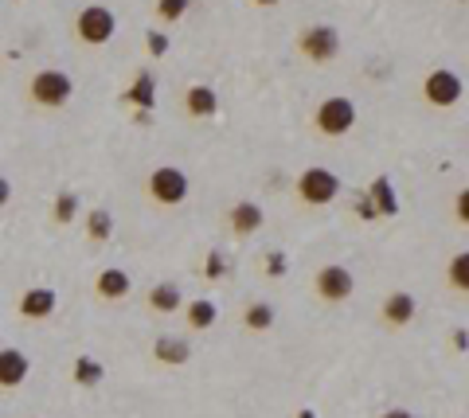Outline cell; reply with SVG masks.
<instances>
[{"mask_svg": "<svg viewBox=\"0 0 469 418\" xmlns=\"http://www.w3.org/2000/svg\"><path fill=\"white\" fill-rule=\"evenodd\" d=\"M28 98L36 106H44V110H63V106L74 98V79L67 71H59V67H44V71L31 74Z\"/></svg>", "mask_w": 469, "mask_h": 418, "instance_id": "1", "label": "cell"}, {"mask_svg": "<svg viewBox=\"0 0 469 418\" xmlns=\"http://www.w3.org/2000/svg\"><path fill=\"white\" fill-rule=\"evenodd\" d=\"M360 114H356V102L348 98V94H333V98H325L321 106H317L313 114V130L321 137H348L352 130H356Z\"/></svg>", "mask_w": 469, "mask_h": 418, "instance_id": "2", "label": "cell"}, {"mask_svg": "<svg viewBox=\"0 0 469 418\" xmlns=\"http://www.w3.org/2000/svg\"><path fill=\"white\" fill-rule=\"evenodd\" d=\"M188 173L176 165H157L153 173L145 176V192L149 200L157 203V208H180V203L188 200Z\"/></svg>", "mask_w": 469, "mask_h": 418, "instance_id": "3", "label": "cell"}, {"mask_svg": "<svg viewBox=\"0 0 469 418\" xmlns=\"http://www.w3.org/2000/svg\"><path fill=\"white\" fill-rule=\"evenodd\" d=\"M294 196L305 203V208H325L340 196V176L328 173V168L313 165V168H302L294 180Z\"/></svg>", "mask_w": 469, "mask_h": 418, "instance_id": "4", "label": "cell"}, {"mask_svg": "<svg viewBox=\"0 0 469 418\" xmlns=\"http://www.w3.org/2000/svg\"><path fill=\"white\" fill-rule=\"evenodd\" d=\"M297 55L317 63V67L333 63L340 55V31L333 24H309L302 36H297Z\"/></svg>", "mask_w": 469, "mask_h": 418, "instance_id": "5", "label": "cell"}, {"mask_svg": "<svg viewBox=\"0 0 469 418\" xmlns=\"http://www.w3.org/2000/svg\"><path fill=\"white\" fill-rule=\"evenodd\" d=\"M462 94H465V82L450 67H434L422 79V102L434 106V110H450V106L462 102Z\"/></svg>", "mask_w": 469, "mask_h": 418, "instance_id": "6", "label": "cell"}, {"mask_svg": "<svg viewBox=\"0 0 469 418\" xmlns=\"http://www.w3.org/2000/svg\"><path fill=\"white\" fill-rule=\"evenodd\" d=\"M114 31H117V16L106 4H87L79 13V20H74V36H79V44H87V47L110 44Z\"/></svg>", "mask_w": 469, "mask_h": 418, "instance_id": "7", "label": "cell"}, {"mask_svg": "<svg viewBox=\"0 0 469 418\" xmlns=\"http://www.w3.org/2000/svg\"><path fill=\"white\" fill-rule=\"evenodd\" d=\"M313 294L321 297L325 305H345L352 294H356V274L340 262H328L313 274Z\"/></svg>", "mask_w": 469, "mask_h": 418, "instance_id": "8", "label": "cell"}, {"mask_svg": "<svg viewBox=\"0 0 469 418\" xmlns=\"http://www.w3.org/2000/svg\"><path fill=\"white\" fill-rule=\"evenodd\" d=\"M419 317V302H414V294H407V289H391L388 297H383V305H379V320L388 328H407L411 320Z\"/></svg>", "mask_w": 469, "mask_h": 418, "instance_id": "9", "label": "cell"}, {"mask_svg": "<svg viewBox=\"0 0 469 418\" xmlns=\"http://www.w3.org/2000/svg\"><path fill=\"white\" fill-rule=\"evenodd\" d=\"M55 309H59V294L51 286H31V289L20 294V302H16V313L24 320H47Z\"/></svg>", "mask_w": 469, "mask_h": 418, "instance_id": "10", "label": "cell"}, {"mask_svg": "<svg viewBox=\"0 0 469 418\" xmlns=\"http://www.w3.org/2000/svg\"><path fill=\"white\" fill-rule=\"evenodd\" d=\"M31 375V360L24 348H0V388L13 391V388H24Z\"/></svg>", "mask_w": 469, "mask_h": 418, "instance_id": "11", "label": "cell"}, {"mask_svg": "<svg viewBox=\"0 0 469 418\" xmlns=\"http://www.w3.org/2000/svg\"><path fill=\"white\" fill-rule=\"evenodd\" d=\"M94 294H98L102 302H125V297L133 294V277L125 270H117V266H102V270L94 274Z\"/></svg>", "mask_w": 469, "mask_h": 418, "instance_id": "12", "label": "cell"}, {"mask_svg": "<svg viewBox=\"0 0 469 418\" xmlns=\"http://www.w3.org/2000/svg\"><path fill=\"white\" fill-rule=\"evenodd\" d=\"M262 223H266V211H262V203H254V200H239L227 211V227L239 235V239H251L254 231H262Z\"/></svg>", "mask_w": 469, "mask_h": 418, "instance_id": "13", "label": "cell"}, {"mask_svg": "<svg viewBox=\"0 0 469 418\" xmlns=\"http://www.w3.org/2000/svg\"><path fill=\"white\" fill-rule=\"evenodd\" d=\"M184 114L196 117V122H204V117H216L219 114V94L216 87H208V82H192L184 90Z\"/></svg>", "mask_w": 469, "mask_h": 418, "instance_id": "14", "label": "cell"}, {"mask_svg": "<svg viewBox=\"0 0 469 418\" xmlns=\"http://www.w3.org/2000/svg\"><path fill=\"white\" fill-rule=\"evenodd\" d=\"M153 360L165 363V368H184V363L192 360V345L173 337V332H161V337L153 340Z\"/></svg>", "mask_w": 469, "mask_h": 418, "instance_id": "15", "label": "cell"}, {"mask_svg": "<svg viewBox=\"0 0 469 418\" xmlns=\"http://www.w3.org/2000/svg\"><path fill=\"white\" fill-rule=\"evenodd\" d=\"M145 302L153 313H161V317H173L184 309V294H180V286L176 282H157L153 289L145 294Z\"/></svg>", "mask_w": 469, "mask_h": 418, "instance_id": "16", "label": "cell"}, {"mask_svg": "<svg viewBox=\"0 0 469 418\" xmlns=\"http://www.w3.org/2000/svg\"><path fill=\"white\" fill-rule=\"evenodd\" d=\"M368 200L376 203V211L383 219H396L399 216V196H396V184H391V176H376L368 188Z\"/></svg>", "mask_w": 469, "mask_h": 418, "instance_id": "17", "label": "cell"}, {"mask_svg": "<svg viewBox=\"0 0 469 418\" xmlns=\"http://www.w3.org/2000/svg\"><path fill=\"white\" fill-rule=\"evenodd\" d=\"M216 320H219V305L211 302V297H196V302L184 305V325L192 332H204V328L216 325Z\"/></svg>", "mask_w": 469, "mask_h": 418, "instance_id": "18", "label": "cell"}, {"mask_svg": "<svg viewBox=\"0 0 469 418\" xmlns=\"http://www.w3.org/2000/svg\"><path fill=\"white\" fill-rule=\"evenodd\" d=\"M125 102L141 106V110H153V106H157V79H153V71H137L133 74L130 90H125Z\"/></svg>", "mask_w": 469, "mask_h": 418, "instance_id": "19", "label": "cell"}, {"mask_svg": "<svg viewBox=\"0 0 469 418\" xmlns=\"http://www.w3.org/2000/svg\"><path fill=\"white\" fill-rule=\"evenodd\" d=\"M71 380L79 383V388H102V380H106V368H102V360H94V356H79L71 363Z\"/></svg>", "mask_w": 469, "mask_h": 418, "instance_id": "20", "label": "cell"}, {"mask_svg": "<svg viewBox=\"0 0 469 418\" xmlns=\"http://www.w3.org/2000/svg\"><path fill=\"white\" fill-rule=\"evenodd\" d=\"M82 231H87L90 243H110V235H114L110 208H90V211H87V223H82Z\"/></svg>", "mask_w": 469, "mask_h": 418, "instance_id": "21", "label": "cell"}, {"mask_svg": "<svg viewBox=\"0 0 469 418\" xmlns=\"http://www.w3.org/2000/svg\"><path fill=\"white\" fill-rule=\"evenodd\" d=\"M243 328L247 332H270L274 328V305L270 302H251L243 309Z\"/></svg>", "mask_w": 469, "mask_h": 418, "instance_id": "22", "label": "cell"}, {"mask_svg": "<svg viewBox=\"0 0 469 418\" xmlns=\"http://www.w3.org/2000/svg\"><path fill=\"white\" fill-rule=\"evenodd\" d=\"M446 286L454 294H469V251H457L450 262H446Z\"/></svg>", "mask_w": 469, "mask_h": 418, "instance_id": "23", "label": "cell"}, {"mask_svg": "<svg viewBox=\"0 0 469 418\" xmlns=\"http://www.w3.org/2000/svg\"><path fill=\"white\" fill-rule=\"evenodd\" d=\"M51 219H55L59 227H67V223L79 219V196H74V192H59L55 203H51Z\"/></svg>", "mask_w": 469, "mask_h": 418, "instance_id": "24", "label": "cell"}, {"mask_svg": "<svg viewBox=\"0 0 469 418\" xmlns=\"http://www.w3.org/2000/svg\"><path fill=\"white\" fill-rule=\"evenodd\" d=\"M188 8H192V0H157L153 13L161 24H180V20L188 16Z\"/></svg>", "mask_w": 469, "mask_h": 418, "instance_id": "25", "label": "cell"}, {"mask_svg": "<svg viewBox=\"0 0 469 418\" xmlns=\"http://www.w3.org/2000/svg\"><path fill=\"white\" fill-rule=\"evenodd\" d=\"M145 44H149V55H153V59H165V55H168V44H173V39H168V31L153 28V31L145 36Z\"/></svg>", "mask_w": 469, "mask_h": 418, "instance_id": "26", "label": "cell"}, {"mask_svg": "<svg viewBox=\"0 0 469 418\" xmlns=\"http://www.w3.org/2000/svg\"><path fill=\"white\" fill-rule=\"evenodd\" d=\"M286 270H290L286 251H270V254H266V274H270V277H286Z\"/></svg>", "mask_w": 469, "mask_h": 418, "instance_id": "27", "label": "cell"}, {"mask_svg": "<svg viewBox=\"0 0 469 418\" xmlns=\"http://www.w3.org/2000/svg\"><path fill=\"white\" fill-rule=\"evenodd\" d=\"M204 274H208V282H219V277L227 274V262H223V254H219V251H211V254H208Z\"/></svg>", "mask_w": 469, "mask_h": 418, "instance_id": "28", "label": "cell"}, {"mask_svg": "<svg viewBox=\"0 0 469 418\" xmlns=\"http://www.w3.org/2000/svg\"><path fill=\"white\" fill-rule=\"evenodd\" d=\"M454 219L462 223V227H469V188H462L454 196Z\"/></svg>", "mask_w": 469, "mask_h": 418, "instance_id": "29", "label": "cell"}, {"mask_svg": "<svg viewBox=\"0 0 469 418\" xmlns=\"http://www.w3.org/2000/svg\"><path fill=\"white\" fill-rule=\"evenodd\" d=\"M356 216H360V219H379V211H376V203L368 200V192L356 200Z\"/></svg>", "mask_w": 469, "mask_h": 418, "instance_id": "30", "label": "cell"}, {"mask_svg": "<svg viewBox=\"0 0 469 418\" xmlns=\"http://www.w3.org/2000/svg\"><path fill=\"white\" fill-rule=\"evenodd\" d=\"M8 203H13V180H8V176H0V211H4Z\"/></svg>", "mask_w": 469, "mask_h": 418, "instance_id": "31", "label": "cell"}, {"mask_svg": "<svg viewBox=\"0 0 469 418\" xmlns=\"http://www.w3.org/2000/svg\"><path fill=\"white\" fill-rule=\"evenodd\" d=\"M379 418H419V414L407 411V406H391V411H383Z\"/></svg>", "mask_w": 469, "mask_h": 418, "instance_id": "32", "label": "cell"}, {"mask_svg": "<svg viewBox=\"0 0 469 418\" xmlns=\"http://www.w3.org/2000/svg\"><path fill=\"white\" fill-rule=\"evenodd\" d=\"M450 340H454V348H457V352H465V348H469V332H465V328H457Z\"/></svg>", "mask_w": 469, "mask_h": 418, "instance_id": "33", "label": "cell"}, {"mask_svg": "<svg viewBox=\"0 0 469 418\" xmlns=\"http://www.w3.org/2000/svg\"><path fill=\"white\" fill-rule=\"evenodd\" d=\"M294 418H317V411H313V406H302V411H297Z\"/></svg>", "mask_w": 469, "mask_h": 418, "instance_id": "34", "label": "cell"}, {"mask_svg": "<svg viewBox=\"0 0 469 418\" xmlns=\"http://www.w3.org/2000/svg\"><path fill=\"white\" fill-rule=\"evenodd\" d=\"M251 4H259V8H274V4H282V0H251Z\"/></svg>", "mask_w": 469, "mask_h": 418, "instance_id": "35", "label": "cell"}, {"mask_svg": "<svg viewBox=\"0 0 469 418\" xmlns=\"http://www.w3.org/2000/svg\"><path fill=\"white\" fill-rule=\"evenodd\" d=\"M457 4H465V0H457Z\"/></svg>", "mask_w": 469, "mask_h": 418, "instance_id": "36", "label": "cell"}]
</instances>
